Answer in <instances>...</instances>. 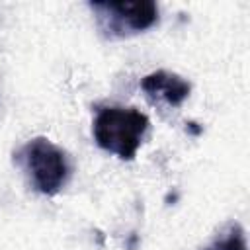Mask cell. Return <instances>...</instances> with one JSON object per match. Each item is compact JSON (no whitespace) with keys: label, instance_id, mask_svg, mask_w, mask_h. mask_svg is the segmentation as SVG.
Here are the masks:
<instances>
[{"label":"cell","instance_id":"2","mask_svg":"<svg viewBox=\"0 0 250 250\" xmlns=\"http://www.w3.org/2000/svg\"><path fill=\"white\" fill-rule=\"evenodd\" d=\"M14 162L25 172L29 186L43 195L59 193L70 174L66 152L47 137H35L21 145L14 152Z\"/></svg>","mask_w":250,"mask_h":250},{"label":"cell","instance_id":"4","mask_svg":"<svg viewBox=\"0 0 250 250\" xmlns=\"http://www.w3.org/2000/svg\"><path fill=\"white\" fill-rule=\"evenodd\" d=\"M141 88L152 105L168 107H180L191 92V84L186 78L168 70H154L146 74L141 80Z\"/></svg>","mask_w":250,"mask_h":250},{"label":"cell","instance_id":"3","mask_svg":"<svg viewBox=\"0 0 250 250\" xmlns=\"http://www.w3.org/2000/svg\"><path fill=\"white\" fill-rule=\"evenodd\" d=\"M96 25L105 39H123L150 29L158 21V4L152 0L90 2Z\"/></svg>","mask_w":250,"mask_h":250},{"label":"cell","instance_id":"5","mask_svg":"<svg viewBox=\"0 0 250 250\" xmlns=\"http://www.w3.org/2000/svg\"><path fill=\"white\" fill-rule=\"evenodd\" d=\"M205 250H248L242 227L238 223H229Z\"/></svg>","mask_w":250,"mask_h":250},{"label":"cell","instance_id":"1","mask_svg":"<svg viewBox=\"0 0 250 250\" xmlns=\"http://www.w3.org/2000/svg\"><path fill=\"white\" fill-rule=\"evenodd\" d=\"M146 129L148 117L137 107L123 105L100 107L92 125L96 145L105 152L119 156L121 160L135 158Z\"/></svg>","mask_w":250,"mask_h":250}]
</instances>
